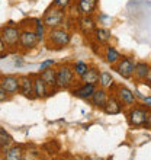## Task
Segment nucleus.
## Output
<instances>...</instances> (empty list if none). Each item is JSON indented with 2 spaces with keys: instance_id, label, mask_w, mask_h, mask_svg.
I'll use <instances>...</instances> for the list:
<instances>
[{
  "instance_id": "aec40b11",
  "label": "nucleus",
  "mask_w": 151,
  "mask_h": 160,
  "mask_svg": "<svg viewBox=\"0 0 151 160\" xmlns=\"http://www.w3.org/2000/svg\"><path fill=\"white\" fill-rule=\"evenodd\" d=\"M97 83H100V86L103 89L110 88V86L113 84L112 74H110V73H108V72H102L100 74H99V82H97Z\"/></svg>"
},
{
  "instance_id": "20e7f679",
  "label": "nucleus",
  "mask_w": 151,
  "mask_h": 160,
  "mask_svg": "<svg viewBox=\"0 0 151 160\" xmlns=\"http://www.w3.org/2000/svg\"><path fill=\"white\" fill-rule=\"evenodd\" d=\"M50 41L57 45L58 48H63V47L68 45L70 42V34L67 31L60 29V28H54V29L50 32Z\"/></svg>"
},
{
  "instance_id": "c85d7f7f",
  "label": "nucleus",
  "mask_w": 151,
  "mask_h": 160,
  "mask_svg": "<svg viewBox=\"0 0 151 160\" xmlns=\"http://www.w3.org/2000/svg\"><path fill=\"white\" fill-rule=\"evenodd\" d=\"M6 99H7V93H6L3 89L0 88V102H4Z\"/></svg>"
},
{
  "instance_id": "2eb2a0df",
  "label": "nucleus",
  "mask_w": 151,
  "mask_h": 160,
  "mask_svg": "<svg viewBox=\"0 0 151 160\" xmlns=\"http://www.w3.org/2000/svg\"><path fill=\"white\" fill-rule=\"evenodd\" d=\"M106 101H108V95H106V92L103 90V89H100V90H95L92 95V102L93 105L97 106V108H103L106 103Z\"/></svg>"
},
{
  "instance_id": "6ab92c4d",
  "label": "nucleus",
  "mask_w": 151,
  "mask_h": 160,
  "mask_svg": "<svg viewBox=\"0 0 151 160\" xmlns=\"http://www.w3.org/2000/svg\"><path fill=\"white\" fill-rule=\"evenodd\" d=\"M134 74H137V77L138 79H145V77L150 74V67H148V64L145 63H138V64H135V72Z\"/></svg>"
},
{
  "instance_id": "7c9ffc66",
  "label": "nucleus",
  "mask_w": 151,
  "mask_h": 160,
  "mask_svg": "<svg viewBox=\"0 0 151 160\" xmlns=\"http://www.w3.org/2000/svg\"><path fill=\"white\" fill-rule=\"evenodd\" d=\"M4 52V44H3V41H2V38H0V55Z\"/></svg>"
},
{
  "instance_id": "f3484780",
  "label": "nucleus",
  "mask_w": 151,
  "mask_h": 160,
  "mask_svg": "<svg viewBox=\"0 0 151 160\" xmlns=\"http://www.w3.org/2000/svg\"><path fill=\"white\" fill-rule=\"evenodd\" d=\"M39 77L44 80V83H45L46 86H52V88L55 86V70H52V67L51 68L48 67V68H45V70H42Z\"/></svg>"
},
{
  "instance_id": "f257e3e1",
  "label": "nucleus",
  "mask_w": 151,
  "mask_h": 160,
  "mask_svg": "<svg viewBox=\"0 0 151 160\" xmlns=\"http://www.w3.org/2000/svg\"><path fill=\"white\" fill-rule=\"evenodd\" d=\"M74 80V72L68 66H64L55 73V86L60 89H67L73 84Z\"/></svg>"
},
{
  "instance_id": "4be33fe9",
  "label": "nucleus",
  "mask_w": 151,
  "mask_h": 160,
  "mask_svg": "<svg viewBox=\"0 0 151 160\" xmlns=\"http://www.w3.org/2000/svg\"><path fill=\"white\" fill-rule=\"evenodd\" d=\"M80 28L83 29V32H92L95 28H96V25H95V22H93V19L90 16H84L81 18V21H80Z\"/></svg>"
},
{
  "instance_id": "423d86ee",
  "label": "nucleus",
  "mask_w": 151,
  "mask_h": 160,
  "mask_svg": "<svg viewBox=\"0 0 151 160\" xmlns=\"http://www.w3.org/2000/svg\"><path fill=\"white\" fill-rule=\"evenodd\" d=\"M19 35H21L19 29L13 28V26H6L3 29V37H0V38L3 41V44L9 47H15L19 42Z\"/></svg>"
},
{
  "instance_id": "1a4fd4ad",
  "label": "nucleus",
  "mask_w": 151,
  "mask_h": 160,
  "mask_svg": "<svg viewBox=\"0 0 151 160\" xmlns=\"http://www.w3.org/2000/svg\"><path fill=\"white\" fill-rule=\"evenodd\" d=\"M19 90L25 98H34V82L29 79L28 76H22L19 79Z\"/></svg>"
},
{
  "instance_id": "6e6552de",
  "label": "nucleus",
  "mask_w": 151,
  "mask_h": 160,
  "mask_svg": "<svg viewBox=\"0 0 151 160\" xmlns=\"http://www.w3.org/2000/svg\"><path fill=\"white\" fill-rule=\"evenodd\" d=\"M38 41L39 39L37 38L35 32H32V31H23L19 35V44L22 45V48H34L38 44Z\"/></svg>"
},
{
  "instance_id": "5701e85b",
  "label": "nucleus",
  "mask_w": 151,
  "mask_h": 160,
  "mask_svg": "<svg viewBox=\"0 0 151 160\" xmlns=\"http://www.w3.org/2000/svg\"><path fill=\"white\" fill-rule=\"evenodd\" d=\"M96 39L99 42H108L110 39V32L105 28H99L96 29Z\"/></svg>"
},
{
  "instance_id": "412c9836",
  "label": "nucleus",
  "mask_w": 151,
  "mask_h": 160,
  "mask_svg": "<svg viewBox=\"0 0 151 160\" xmlns=\"http://www.w3.org/2000/svg\"><path fill=\"white\" fill-rule=\"evenodd\" d=\"M119 60H121V54L113 47H108L106 48V61L110 64H116Z\"/></svg>"
},
{
  "instance_id": "cd10ccee",
  "label": "nucleus",
  "mask_w": 151,
  "mask_h": 160,
  "mask_svg": "<svg viewBox=\"0 0 151 160\" xmlns=\"http://www.w3.org/2000/svg\"><path fill=\"white\" fill-rule=\"evenodd\" d=\"M52 66H54V60H45L44 63H41V66H39V70H45V68L52 67Z\"/></svg>"
},
{
  "instance_id": "9d476101",
  "label": "nucleus",
  "mask_w": 151,
  "mask_h": 160,
  "mask_svg": "<svg viewBox=\"0 0 151 160\" xmlns=\"http://www.w3.org/2000/svg\"><path fill=\"white\" fill-rule=\"evenodd\" d=\"M97 8V0H79V10L81 15L89 16Z\"/></svg>"
},
{
  "instance_id": "a878e982",
  "label": "nucleus",
  "mask_w": 151,
  "mask_h": 160,
  "mask_svg": "<svg viewBox=\"0 0 151 160\" xmlns=\"http://www.w3.org/2000/svg\"><path fill=\"white\" fill-rule=\"evenodd\" d=\"M37 31H35V35H37L38 39H42L44 38V34H45V25H44V22L41 21H37Z\"/></svg>"
},
{
  "instance_id": "0eeeda50",
  "label": "nucleus",
  "mask_w": 151,
  "mask_h": 160,
  "mask_svg": "<svg viewBox=\"0 0 151 160\" xmlns=\"http://www.w3.org/2000/svg\"><path fill=\"white\" fill-rule=\"evenodd\" d=\"M0 88L9 95H15L19 90V79L16 76H4L0 80Z\"/></svg>"
},
{
  "instance_id": "f03ea898",
  "label": "nucleus",
  "mask_w": 151,
  "mask_h": 160,
  "mask_svg": "<svg viewBox=\"0 0 151 160\" xmlns=\"http://www.w3.org/2000/svg\"><path fill=\"white\" fill-rule=\"evenodd\" d=\"M129 122L134 127H141L147 122V127H150V114L145 109L141 108H134L129 112Z\"/></svg>"
},
{
  "instance_id": "dca6fc26",
  "label": "nucleus",
  "mask_w": 151,
  "mask_h": 160,
  "mask_svg": "<svg viewBox=\"0 0 151 160\" xmlns=\"http://www.w3.org/2000/svg\"><path fill=\"white\" fill-rule=\"evenodd\" d=\"M81 82L84 84H96L99 82V73L95 68H87L86 73L81 76Z\"/></svg>"
},
{
  "instance_id": "7ed1b4c3",
  "label": "nucleus",
  "mask_w": 151,
  "mask_h": 160,
  "mask_svg": "<svg viewBox=\"0 0 151 160\" xmlns=\"http://www.w3.org/2000/svg\"><path fill=\"white\" fill-rule=\"evenodd\" d=\"M64 19V12L63 9H51L50 12H46L45 19H44V25L50 26V28H58L61 23H63Z\"/></svg>"
},
{
  "instance_id": "c756f323",
  "label": "nucleus",
  "mask_w": 151,
  "mask_h": 160,
  "mask_svg": "<svg viewBox=\"0 0 151 160\" xmlns=\"http://www.w3.org/2000/svg\"><path fill=\"white\" fill-rule=\"evenodd\" d=\"M144 103H147V106L150 108V106H151V98H150V96L144 98Z\"/></svg>"
},
{
  "instance_id": "bb28decb",
  "label": "nucleus",
  "mask_w": 151,
  "mask_h": 160,
  "mask_svg": "<svg viewBox=\"0 0 151 160\" xmlns=\"http://www.w3.org/2000/svg\"><path fill=\"white\" fill-rule=\"evenodd\" d=\"M70 3H71V0H54V4L58 9H66Z\"/></svg>"
},
{
  "instance_id": "4468645a",
  "label": "nucleus",
  "mask_w": 151,
  "mask_h": 160,
  "mask_svg": "<svg viewBox=\"0 0 151 160\" xmlns=\"http://www.w3.org/2000/svg\"><path fill=\"white\" fill-rule=\"evenodd\" d=\"M34 93L37 98H45L48 96V89H46V84L44 83V80L41 77H37L34 80Z\"/></svg>"
},
{
  "instance_id": "ddd939ff",
  "label": "nucleus",
  "mask_w": 151,
  "mask_h": 160,
  "mask_svg": "<svg viewBox=\"0 0 151 160\" xmlns=\"http://www.w3.org/2000/svg\"><path fill=\"white\" fill-rule=\"evenodd\" d=\"M118 96H119L121 102H124L125 105H134L135 103V95L128 88H119Z\"/></svg>"
},
{
  "instance_id": "2f4dec72",
  "label": "nucleus",
  "mask_w": 151,
  "mask_h": 160,
  "mask_svg": "<svg viewBox=\"0 0 151 160\" xmlns=\"http://www.w3.org/2000/svg\"><path fill=\"white\" fill-rule=\"evenodd\" d=\"M92 160H103V159H97V157H96V159H92Z\"/></svg>"
},
{
  "instance_id": "f8f14e48",
  "label": "nucleus",
  "mask_w": 151,
  "mask_h": 160,
  "mask_svg": "<svg viewBox=\"0 0 151 160\" xmlns=\"http://www.w3.org/2000/svg\"><path fill=\"white\" fill-rule=\"evenodd\" d=\"M95 90H96V89H95V84H83L81 88L76 89L73 93H74V96L80 98V99H89V98H92Z\"/></svg>"
},
{
  "instance_id": "9b49d317",
  "label": "nucleus",
  "mask_w": 151,
  "mask_h": 160,
  "mask_svg": "<svg viewBox=\"0 0 151 160\" xmlns=\"http://www.w3.org/2000/svg\"><path fill=\"white\" fill-rule=\"evenodd\" d=\"M103 109H105V112L108 115H116L122 111V105L116 98H108V101H106Z\"/></svg>"
},
{
  "instance_id": "393cba45",
  "label": "nucleus",
  "mask_w": 151,
  "mask_h": 160,
  "mask_svg": "<svg viewBox=\"0 0 151 160\" xmlns=\"http://www.w3.org/2000/svg\"><path fill=\"white\" fill-rule=\"evenodd\" d=\"M87 64L84 63V61H81V60H79V61H77V63L74 64V70H73V72L76 73V74H79L80 77L83 76L84 73H86V70H87Z\"/></svg>"
},
{
  "instance_id": "39448f33",
  "label": "nucleus",
  "mask_w": 151,
  "mask_h": 160,
  "mask_svg": "<svg viewBox=\"0 0 151 160\" xmlns=\"http://www.w3.org/2000/svg\"><path fill=\"white\" fill-rule=\"evenodd\" d=\"M135 61L132 58H124L122 61H119L116 66V72L121 74L122 77H125V79H129L132 77L135 72Z\"/></svg>"
},
{
  "instance_id": "a211bd4d",
  "label": "nucleus",
  "mask_w": 151,
  "mask_h": 160,
  "mask_svg": "<svg viewBox=\"0 0 151 160\" xmlns=\"http://www.w3.org/2000/svg\"><path fill=\"white\" fill-rule=\"evenodd\" d=\"M22 148L21 147H10L4 154V160H22Z\"/></svg>"
},
{
  "instance_id": "b1692460",
  "label": "nucleus",
  "mask_w": 151,
  "mask_h": 160,
  "mask_svg": "<svg viewBox=\"0 0 151 160\" xmlns=\"http://www.w3.org/2000/svg\"><path fill=\"white\" fill-rule=\"evenodd\" d=\"M10 143H12V137L3 128H0V148H6L7 144H10Z\"/></svg>"
}]
</instances>
